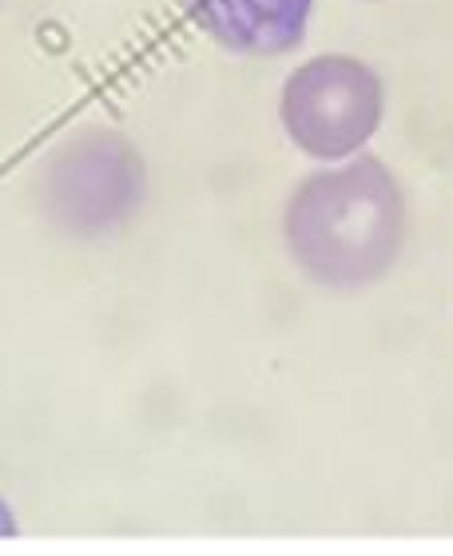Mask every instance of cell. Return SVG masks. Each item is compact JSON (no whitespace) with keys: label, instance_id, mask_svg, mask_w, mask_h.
<instances>
[{"label":"cell","instance_id":"2","mask_svg":"<svg viewBox=\"0 0 453 556\" xmlns=\"http://www.w3.org/2000/svg\"><path fill=\"white\" fill-rule=\"evenodd\" d=\"M382 80L354 56H314L282 88V128L306 155L342 160L382 124Z\"/></svg>","mask_w":453,"mask_h":556},{"label":"cell","instance_id":"3","mask_svg":"<svg viewBox=\"0 0 453 556\" xmlns=\"http://www.w3.org/2000/svg\"><path fill=\"white\" fill-rule=\"evenodd\" d=\"M187 9L227 52L282 56L302 45L314 0H187Z\"/></svg>","mask_w":453,"mask_h":556},{"label":"cell","instance_id":"1","mask_svg":"<svg viewBox=\"0 0 453 556\" xmlns=\"http://www.w3.org/2000/svg\"><path fill=\"white\" fill-rule=\"evenodd\" d=\"M291 243L294 255L330 282L382 275L402 243V191L370 155L318 172L294 191Z\"/></svg>","mask_w":453,"mask_h":556},{"label":"cell","instance_id":"4","mask_svg":"<svg viewBox=\"0 0 453 556\" xmlns=\"http://www.w3.org/2000/svg\"><path fill=\"white\" fill-rule=\"evenodd\" d=\"M0 513H4V509H0ZM0 533H4V529H0Z\"/></svg>","mask_w":453,"mask_h":556}]
</instances>
